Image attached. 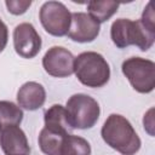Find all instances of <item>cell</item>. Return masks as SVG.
Returning a JSON list of instances; mask_svg holds the SVG:
<instances>
[{
	"label": "cell",
	"instance_id": "1",
	"mask_svg": "<svg viewBox=\"0 0 155 155\" xmlns=\"http://www.w3.org/2000/svg\"><path fill=\"white\" fill-rule=\"evenodd\" d=\"M154 18L151 2H148L140 19L119 18L114 21L110 28V38L114 45L117 48H126L134 45L140 51H148L155 41Z\"/></svg>",
	"mask_w": 155,
	"mask_h": 155
},
{
	"label": "cell",
	"instance_id": "2",
	"mask_svg": "<svg viewBox=\"0 0 155 155\" xmlns=\"http://www.w3.org/2000/svg\"><path fill=\"white\" fill-rule=\"evenodd\" d=\"M101 136L107 145L122 155H134L142 145L132 124L120 114H110L107 117L102 126Z\"/></svg>",
	"mask_w": 155,
	"mask_h": 155
},
{
	"label": "cell",
	"instance_id": "3",
	"mask_svg": "<svg viewBox=\"0 0 155 155\" xmlns=\"http://www.w3.org/2000/svg\"><path fill=\"white\" fill-rule=\"evenodd\" d=\"M74 74L84 86L99 88L108 84L110 67L101 53L86 51L74 58Z\"/></svg>",
	"mask_w": 155,
	"mask_h": 155
},
{
	"label": "cell",
	"instance_id": "4",
	"mask_svg": "<svg viewBox=\"0 0 155 155\" xmlns=\"http://www.w3.org/2000/svg\"><path fill=\"white\" fill-rule=\"evenodd\" d=\"M73 130H87L96 125L99 119L101 108L98 102L85 93H76L69 97L65 104Z\"/></svg>",
	"mask_w": 155,
	"mask_h": 155
},
{
	"label": "cell",
	"instance_id": "5",
	"mask_svg": "<svg viewBox=\"0 0 155 155\" xmlns=\"http://www.w3.org/2000/svg\"><path fill=\"white\" fill-rule=\"evenodd\" d=\"M122 74L134 91L150 93L155 88V63L142 57H131L122 62Z\"/></svg>",
	"mask_w": 155,
	"mask_h": 155
},
{
	"label": "cell",
	"instance_id": "6",
	"mask_svg": "<svg viewBox=\"0 0 155 155\" xmlns=\"http://www.w3.org/2000/svg\"><path fill=\"white\" fill-rule=\"evenodd\" d=\"M39 19L46 33L52 36L62 38L68 34L71 13L63 2L46 1L40 7Z\"/></svg>",
	"mask_w": 155,
	"mask_h": 155
},
{
	"label": "cell",
	"instance_id": "7",
	"mask_svg": "<svg viewBox=\"0 0 155 155\" xmlns=\"http://www.w3.org/2000/svg\"><path fill=\"white\" fill-rule=\"evenodd\" d=\"M74 56L63 46H52L42 57L45 71L54 78H68L74 73Z\"/></svg>",
	"mask_w": 155,
	"mask_h": 155
},
{
	"label": "cell",
	"instance_id": "8",
	"mask_svg": "<svg viewBox=\"0 0 155 155\" xmlns=\"http://www.w3.org/2000/svg\"><path fill=\"white\" fill-rule=\"evenodd\" d=\"M41 38L31 23H21L13 29V47L22 58H34L41 50Z\"/></svg>",
	"mask_w": 155,
	"mask_h": 155
},
{
	"label": "cell",
	"instance_id": "9",
	"mask_svg": "<svg viewBox=\"0 0 155 155\" xmlns=\"http://www.w3.org/2000/svg\"><path fill=\"white\" fill-rule=\"evenodd\" d=\"M101 31V24L86 12L71 13L68 38L75 42H92Z\"/></svg>",
	"mask_w": 155,
	"mask_h": 155
},
{
	"label": "cell",
	"instance_id": "10",
	"mask_svg": "<svg viewBox=\"0 0 155 155\" xmlns=\"http://www.w3.org/2000/svg\"><path fill=\"white\" fill-rule=\"evenodd\" d=\"M0 147L5 155H29L30 147L24 131L18 126H8L0 131Z\"/></svg>",
	"mask_w": 155,
	"mask_h": 155
},
{
	"label": "cell",
	"instance_id": "11",
	"mask_svg": "<svg viewBox=\"0 0 155 155\" xmlns=\"http://www.w3.org/2000/svg\"><path fill=\"white\" fill-rule=\"evenodd\" d=\"M46 101V91L44 86L35 81L23 84L17 92L18 105L25 110L34 111L40 109Z\"/></svg>",
	"mask_w": 155,
	"mask_h": 155
},
{
	"label": "cell",
	"instance_id": "12",
	"mask_svg": "<svg viewBox=\"0 0 155 155\" xmlns=\"http://www.w3.org/2000/svg\"><path fill=\"white\" fill-rule=\"evenodd\" d=\"M44 121H45V128L52 132L69 134V132L73 131L68 111L65 107L61 104H53L48 109H46L44 114Z\"/></svg>",
	"mask_w": 155,
	"mask_h": 155
},
{
	"label": "cell",
	"instance_id": "13",
	"mask_svg": "<svg viewBox=\"0 0 155 155\" xmlns=\"http://www.w3.org/2000/svg\"><path fill=\"white\" fill-rule=\"evenodd\" d=\"M65 136L67 134L52 132L44 127L40 131L39 138H38L40 150L45 155H61V148Z\"/></svg>",
	"mask_w": 155,
	"mask_h": 155
},
{
	"label": "cell",
	"instance_id": "14",
	"mask_svg": "<svg viewBox=\"0 0 155 155\" xmlns=\"http://www.w3.org/2000/svg\"><path fill=\"white\" fill-rule=\"evenodd\" d=\"M120 6V2L116 1H88L87 2V11L88 15L97 21L99 24L110 19L116 12Z\"/></svg>",
	"mask_w": 155,
	"mask_h": 155
},
{
	"label": "cell",
	"instance_id": "15",
	"mask_svg": "<svg viewBox=\"0 0 155 155\" xmlns=\"http://www.w3.org/2000/svg\"><path fill=\"white\" fill-rule=\"evenodd\" d=\"M23 116V110L19 105L11 101H0V131L8 126H19Z\"/></svg>",
	"mask_w": 155,
	"mask_h": 155
},
{
	"label": "cell",
	"instance_id": "16",
	"mask_svg": "<svg viewBox=\"0 0 155 155\" xmlns=\"http://www.w3.org/2000/svg\"><path fill=\"white\" fill-rule=\"evenodd\" d=\"M61 155H91V145L85 138L69 133L63 139Z\"/></svg>",
	"mask_w": 155,
	"mask_h": 155
},
{
	"label": "cell",
	"instance_id": "17",
	"mask_svg": "<svg viewBox=\"0 0 155 155\" xmlns=\"http://www.w3.org/2000/svg\"><path fill=\"white\" fill-rule=\"evenodd\" d=\"M5 5L10 13L15 16H19L27 12V10L31 5V1L30 0H6Z\"/></svg>",
	"mask_w": 155,
	"mask_h": 155
},
{
	"label": "cell",
	"instance_id": "18",
	"mask_svg": "<svg viewBox=\"0 0 155 155\" xmlns=\"http://www.w3.org/2000/svg\"><path fill=\"white\" fill-rule=\"evenodd\" d=\"M153 113H154V108H150L148 110L147 114H144V117H143V125H144V130L150 134V136H154V117H153Z\"/></svg>",
	"mask_w": 155,
	"mask_h": 155
},
{
	"label": "cell",
	"instance_id": "19",
	"mask_svg": "<svg viewBox=\"0 0 155 155\" xmlns=\"http://www.w3.org/2000/svg\"><path fill=\"white\" fill-rule=\"evenodd\" d=\"M7 41H8V29L7 25L0 18V53L5 50Z\"/></svg>",
	"mask_w": 155,
	"mask_h": 155
}]
</instances>
